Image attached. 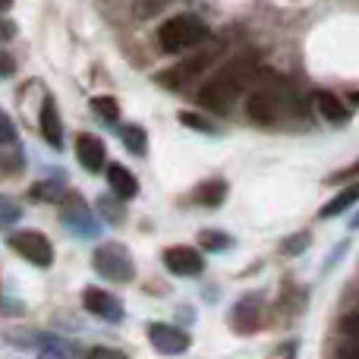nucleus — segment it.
I'll list each match as a JSON object with an SVG mask.
<instances>
[{
  "instance_id": "obj_1",
  "label": "nucleus",
  "mask_w": 359,
  "mask_h": 359,
  "mask_svg": "<svg viewBox=\"0 0 359 359\" xmlns=\"http://www.w3.org/2000/svg\"><path fill=\"white\" fill-rule=\"evenodd\" d=\"M262 76L259 69V60H255L252 54L246 57H233L230 63H224L221 69H217L215 76H211L208 82H205L202 88H198V104L208 107V111H230L233 107V101L240 98L243 92H246L249 86H252L255 79Z\"/></svg>"
},
{
  "instance_id": "obj_2",
  "label": "nucleus",
  "mask_w": 359,
  "mask_h": 359,
  "mask_svg": "<svg viewBox=\"0 0 359 359\" xmlns=\"http://www.w3.org/2000/svg\"><path fill=\"white\" fill-rule=\"evenodd\" d=\"M208 25L202 22L192 13H180V16H170L168 22L158 29V44H161L164 54H183V50H192L198 44L208 41Z\"/></svg>"
},
{
  "instance_id": "obj_3",
  "label": "nucleus",
  "mask_w": 359,
  "mask_h": 359,
  "mask_svg": "<svg viewBox=\"0 0 359 359\" xmlns=\"http://www.w3.org/2000/svg\"><path fill=\"white\" fill-rule=\"evenodd\" d=\"M217 57H221V44H208V48H202L196 57H189V60L164 69V73H158L155 82L161 88H168V92H183V88H189V82H196L198 76L217 60Z\"/></svg>"
},
{
  "instance_id": "obj_4",
  "label": "nucleus",
  "mask_w": 359,
  "mask_h": 359,
  "mask_svg": "<svg viewBox=\"0 0 359 359\" xmlns=\"http://www.w3.org/2000/svg\"><path fill=\"white\" fill-rule=\"evenodd\" d=\"M92 265L111 284H130L136 278V262H133L130 249L120 246V243H101L92 255Z\"/></svg>"
},
{
  "instance_id": "obj_5",
  "label": "nucleus",
  "mask_w": 359,
  "mask_h": 359,
  "mask_svg": "<svg viewBox=\"0 0 359 359\" xmlns=\"http://www.w3.org/2000/svg\"><path fill=\"white\" fill-rule=\"evenodd\" d=\"M63 208V227L79 240H98L101 236V221L92 215V205L79 196V192H67V198L60 202Z\"/></svg>"
},
{
  "instance_id": "obj_6",
  "label": "nucleus",
  "mask_w": 359,
  "mask_h": 359,
  "mask_svg": "<svg viewBox=\"0 0 359 359\" xmlns=\"http://www.w3.org/2000/svg\"><path fill=\"white\" fill-rule=\"evenodd\" d=\"M284 107V86H262L246 98V117L255 126H274Z\"/></svg>"
},
{
  "instance_id": "obj_7",
  "label": "nucleus",
  "mask_w": 359,
  "mask_h": 359,
  "mask_svg": "<svg viewBox=\"0 0 359 359\" xmlns=\"http://www.w3.org/2000/svg\"><path fill=\"white\" fill-rule=\"evenodd\" d=\"M10 249L16 255H22L25 262H32L35 268H50L54 265V246L41 230H16L10 236Z\"/></svg>"
},
{
  "instance_id": "obj_8",
  "label": "nucleus",
  "mask_w": 359,
  "mask_h": 359,
  "mask_svg": "<svg viewBox=\"0 0 359 359\" xmlns=\"http://www.w3.org/2000/svg\"><path fill=\"white\" fill-rule=\"evenodd\" d=\"M262 318H265V299H262V293H246L230 309V331L233 334H255L262 328Z\"/></svg>"
},
{
  "instance_id": "obj_9",
  "label": "nucleus",
  "mask_w": 359,
  "mask_h": 359,
  "mask_svg": "<svg viewBox=\"0 0 359 359\" xmlns=\"http://www.w3.org/2000/svg\"><path fill=\"white\" fill-rule=\"evenodd\" d=\"M82 309L92 312L95 318H104V322H123L126 306L117 293L101 290V287H86L82 290Z\"/></svg>"
},
{
  "instance_id": "obj_10",
  "label": "nucleus",
  "mask_w": 359,
  "mask_h": 359,
  "mask_svg": "<svg viewBox=\"0 0 359 359\" xmlns=\"http://www.w3.org/2000/svg\"><path fill=\"white\" fill-rule=\"evenodd\" d=\"M149 344L164 356H180L189 350V334L177 325H168V322H155L149 325Z\"/></svg>"
},
{
  "instance_id": "obj_11",
  "label": "nucleus",
  "mask_w": 359,
  "mask_h": 359,
  "mask_svg": "<svg viewBox=\"0 0 359 359\" xmlns=\"http://www.w3.org/2000/svg\"><path fill=\"white\" fill-rule=\"evenodd\" d=\"M161 259H164V268L170 274H177V278H198L205 271L202 252L192 246H170V249H164Z\"/></svg>"
},
{
  "instance_id": "obj_12",
  "label": "nucleus",
  "mask_w": 359,
  "mask_h": 359,
  "mask_svg": "<svg viewBox=\"0 0 359 359\" xmlns=\"http://www.w3.org/2000/svg\"><path fill=\"white\" fill-rule=\"evenodd\" d=\"M76 158H79V168L86 174H101L107 168V149L92 133H79L76 136Z\"/></svg>"
},
{
  "instance_id": "obj_13",
  "label": "nucleus",
  "mask_w": 359,
  "mask_h": 359,
  "mask_svg": "<svg viewBox=\"0 0 359 359\" xmlns=\"http://www.w3.org/2000/svg\"><path fill=\"white\" fill-rule=\"evenodd\" d=\"M38 130H41V139L50 145L54 151L63 149V123H60V111H57V101L44 98L41 104V114H38Z\"/></svg>"
},
{
  "instance_id": "obj_14",
  "label": "nucleus",
  "mask_w": 359,
  "mask_h": 359,
  "mask_svg": "<svg viewBox=\"0 0 359 359\" xmlns=\"http://www.w3.org/2000/svg\"><path fill=\"white\" fill-rule=\"evenodd\" d=\"M227 180L221 177H211V180H202V183L192 189V202L202 205V208H221L224 198H227Z\"/></svg>"
},
{
  "instance_id": "obj_15",
  "label": "nucleus",
  "mask_w": 359,
  "mask_h": 359,
  "mask_svg": "<svg viewBox=\"0 0 359 359\" xmlns=\"http://www.w3.org/2000/svg\"><path fill=\"white\" fill-rule=\"evenodd\" d=\"M107 186H111V192L120 198H133L139 192V180L133 177L130 168H123V164H107Z\"/></svg>"
},
{
  "instance_id": "obj_16",
  "label": "nucleus",
  "mask_w": 359,
  "mask_h": 359,
  "mask_svg": "<svg viewBox=\"0 0 359 359\" xmlns=\"http://www.w3.org/2000/svg\"><path fill=\"white\" fill-rule=\"evenodd\" d=\"M316 107H318V114H322L328 123H334V126H341V123H347L350 120V107L344 104L334 92H316Z\"/></svg>"
},
{
  "instance_id": "obj_17",
  "label": "nucleus",
  "mask_w": 359,
  "mask_h": 359,
  "mask_svg": "<svg viewBox=\"0 0 359 359\" xmlns=\"http://www.w3.org/2000/svg\"><path fill=\"white\" fill-rule=\"evenodd\" d=\"M67 186L60 183V180H38V183H32L29 189V198L32 202H48V205H60L63 198H67Z\"/></svg>"
},
{
  "instance_id": "obj_18",
  "label": "nucleus",
  "mask_w": 359,
  "mask_h": 359,
  "mask_svg": "<svg viewBox=\"0 0 359 359\" xmlns=\"http://www.w3.org/2000/svg\"><path fill=\"white\" fill-rule=\"evenodd\" d=\"M359 202V183H350L347 189H341L334 198H331L328 205H322V211H318V217H337V215H344V211L350 208V205H356Z\"/></svg>"
},
{
  "instance_id": "obj_19",
  "label": "nucleus",
  "mask_w": 359,
  "mask_h": 359,
  "mask_svg": "<svg viewBox=\"0 0 359 359\" xmlns=\"http://www.w3.org/2000/svg\"><path fill=\"white\" fill-rule=\"evenodd\" d=\"M123 202H126V198H120V196H101L98 202H95V208H98V217H104V221L114 224V227H123V224H126Z\"/></svg>"
},
{
  "instance_id": "obj_20",
  "label": "nucleus",
  "mask_w": 359,
  "mask_h": 359,
  "mask_svg": "<svg viewBox=\"0 0 359 359\" xmlns=\"http://www.w3.org/2000/svg\"><path fill=\"white\" fill-rule=\"evenodd\" d=\"M196 243L205 249V252H227L230 246H233V236L227 233V230H215V227H205L198 230Z\"/></svg>"
},
{
  "instance_id": "obj_21",
  "label": "nucleus",
  "mask_w": 359,
  "mask_h": 359,
  "mask_svg": "<svg viewBox=\"0 0 359 359\" xmlns=\"http://www.w3.org/2000/svg\"><path fill=\"white\" fill-rule=\"evenodd\" d=\"M76 356V347L63 337H54V334H41V350H38V359H73Z\"/></svg>"
},
{
  "instance_id": "obj_22",
  "label": "nucleus",
  "mask_w": 359,
  "mask_h": 359,
  "mask_svg": "<svg viewBox=\"0 0 359 359\" xmlns=\"http://www.w3.org/2000/svg\"><path fill=\"white\" fill-rule=\"evenodd\" d=\"M120 139H123V145H126V151H130V155H139V158H142L145 151H149V133H145L139 123L120 126Z\"/></svg>"
},
{
  "instance_id": "obj_23",
  "label": "nucleus",
  "mask_w": 359,
  "mask_h": 359,
  "mask_svg": "<svg viewBox=\"0 0 359 359\" xmlns=\"http://www.w3.org/2000/svg\"><path fill=\"white\" fill-rule=\"evenodd\" d=\"M92 111L98 114L101 120H107V123H117L120 120V104H117V98H111V95H98V98H92Z\"/></svg>"
},
{
  "instance_id": "obj_24",
  "label": "nucleus",
  "mask_w": 359,
  "mask_h": 359,
  "mask_svg": "<svg viewBox=\"0 0 359 359\" xmlns=\"http://www.w3.org/2000/svg\"><path fill=\"white\" fill-rule=\"evenodd\" d=\"M19 217H22V205H19L16 198H10V196H0V230L13 227Z\"/></svg>"
},
{
  "instance_id": "obj_25",
  "label": "nucleus",
  "mask_w": 359,
  "mask_h": 359,
  "mask_svg": "<svg viewBox=\"0 0 359 359\" xmlns=\"http://www.w3.org/2000/svg\"><path fill=\"white\" fill-rule=\"evenodd\" d=\"M19 136H16V123H13V117L0 107V149H6V145H16Z\"/></svg>"
},
{
  "instance_id": "obj_26",
  "label": "nucleus",
  "mask_w": 359,
  "mask_h": 359,
  "mask_svg": "<svg viewBox=\"0 0 359 359\" xmlns=\"http://www.w3.org/2000/svg\"><path fill=\"white\" fill-rule=\"evenodd\" d=\"M170 0H136V16L139 19H151V16H158V13L164 10V6H168Z\"/></svg>"
},
{
  "instance_id": "obj_27",
  "label": "nucleus",
  "mask_w": 359,
  "mask_h": 359,
  "mask_svg": "<svg viewBox=\"0 0 359 359\" xmlns=\"http://www.w3.org/2000/svg\"><path fill=\"white\" fill-rule=\"evenodd\" d=\"M180 123L189 126V130H198V133H215V123H208L205 117H198V114H192V111H180Z\"/></svg>"
},
{
  "instance_id": "obj_28",
  "label": "nucleus",
  "mask_w": 359,
  "mask_h": 359,
  "mask_svg": "<svg viewBox=\"0 0 359 359\" xmlns=\"http://www.w3.org/2000/svg\"><path fill=\"white\" fill-rule=\"evenodd\" d=\"M334 356H337V359H359V337H350V341L337 344Z\"/></svg>"
},
{
  "instance_id": "obj_29",
  "label": "nucleus",
  "mask_w": 359,
  "mask_h": 359,
  "mask_svg": "<svg viewBox=\"0 0 359 359\" xmlns=\"http://www.w3.org/2000/svg\"><path fill=\"white\" fill-rule=\"evenodd\" d=\"M86 359H130L123 350H114V347H92L86 353Z\"/></svg>"
},
{
  "instance_id": "obj_30",
  "label": "nucleus",
  "mask_w": 359,
  "mask_h": 359,
  "mask_svg": "<svg viewBox=\"0 0 359 359\" xmlns=\"http://www.w3.org/2000/svg\"><path fill=\"white\" fill-rule=\"evenodd\" d=\"M306 246H309V233H297V236H290V240L284 243V252L287 255H297V252H303Z\"/></svg>"
},
{
  "instance_id": "obj_31",
  "label": "nucleus",
  "mask_w": 359,
  "mask_h": 359,
  "mask_svg": "<svg viewBox=\"0 0 359 359\" xmlns=\"http://www.w3.org/2000/svg\"><path fill=\"white\" fill-rule=\"evenodd\" d=\"M13 73H16V57L10 50H0V79H6Z\"/></svg>"
},
{
  "instance_id": "obj_32",
  "label": "nucleus",
  "mask_w": 359,
  "mask_h": 359,
  "mask_svg": "<svg viewBox=\"0 0 359 359\" xmlns=\"http://www.w3.org/2000/svg\"><path fill=\"white\" fill-rule=\"evenodd\" d=\"M341 328H344V334H347V337H359V312H350V316H344Z\"/></svg>"
},
{
  "instance_id": "obj_33",
  "label": "nucleus",
  "mask_w": 359,
  "mask_h": 359,
  "mask_svg": "<svg viewBox=\"0 0 359 359\" xmlns=\"http://www.w3.org/2000/svg\"><path fill=\"white\" fill-rule=\"evenodd\" d=\"M350 177H359V161L350 164V168H344V170H337V174H331L328 183H344V180H350Z\"/></svg>"
},
{
  "instance_id": "obj_34",
  "label": "nucleus",
  "mask_w": 359,
  "mask_h": 359,
  "mask_svg": "<svg viewBox=\"0 0 359 359\" xmlns=\"http://www.w3.org/2000/svg\"><path fill=\"white\" fill-rule=\"evenodd\" d=\"M13 38H16V22H10V19L0 16V44L13 41Z\"/></svg>"
},
{
  "instance_id": "obj_35",
  "label": "nucleus",
  "mask_w": 359,
  "mask_h": 359,
  "mask_svg": "<svg viewBox=\"0 0 359 359\" xmlns=\"http://www.w3.org/2000/svg\"><path fill=\"white\" fill-rule=\"evenodd\" d=\"M13 6V0H0V13H6Z\"/></svg>"
},
{
  "instance_id": "obj_36",
  "label": "nucleus",
  "mask_w": 359,
  "mask_h": 359,
  "mask_svg": "<svg viewBox=\"0 0 359 359\" xmlns=\"http://www.w3.org/2000/svg\"><path fill=\"white\" fill-rule=\"evenodd\" d=\"M353 227H359V215H356V217H353Z\"/></svg>"
}]
</instances>
